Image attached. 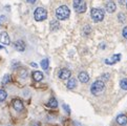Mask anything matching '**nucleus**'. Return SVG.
Returning <instances> with one entry per match:
<instances>
[{"label": "nucleus", "instance_id": "20", "mask_svg": "<svg viewBox=\"0 0 127 126\" xmlns=\"http://www.w3.org/2000/svg\"><path fill=\"white\" fill-rule=\"evenodd\" d=\"M120 87L124 91H127V79H122L120 82Z\"/></svg>", "mask_w": 127, "mask_h": 126}, {"label": "nucleus", "instance_id": "1", "mask_svg": "<svg viewBox=\"0 0 127 126\" xmlns=\"http://www.w3.org/2000/svg\"><path fill=\"white\" fill-rule=\"evenodd\" d=\"M69 16H70V11L68 6L61 5L56 10V17L59 20H66L69 18Z\"/></svg>", "mask_w": 127, "mask_h": 126}, {"label": "nucleus", "instance_id": "9", "mask_svg": "<svg viewBox=\"0 0 127 126\" xmlns=\"http://www.w3.org/2000/svg\"><path fill=\"white\" fill-rule=\"evenodd\" d=\"M13 107H14V109L17 111H21L24 108L23 103H22V101H20L19 99H15V100L13 101Z\"/></svg>", "mask_w": 127, "mask_h": 126}, {"label": "nucleus", "instance_id": "21", "mask_svg": "<svg viewBox=\"0 0 127 126\" xmlns=\"http://www.w3.org/2000/svg\"><path fill=\"white\" fill-rule=\"evenodd\" d=\"M10 81H11V77H10V75H5V76L3 77V79H2V84L5 85V84H7L8 82H10Z\"/></svg>", "mask_w": 127, "mask_h": 126}, {"label": "nucleus", "instance_id": "22", "mask_svg": "<svg viewBox=\"0 0 127 126\" xmlns=\"http://www.w3.org/2000/svg\"><path fill=\"white\" fill-rule=\"evenodd\" d=\"M90 32H92V29H90L89 25H85L84 26V35H89Z\"/></svg>", "mask_w": 127, "mask_h": 126}, {"label": "nucleus", "instance_id": "24", "mask_svg": "<svg viewBox=\"0 0 127 126\" xmlns=\"http://www.w3.org/2000/svg\"><path fill=\"white\" fill-rule=\"evenodd\" d=\"M118 18H119V21L122 22V23H123V22L125 21V15L123 14V13H121V14L118 15Z\"/></svg>", "mask_w": 127, "mask_h": 126}, {"label": "nucleus", "instance_id": "5", "mask_svg": "<svg viewBox=\"0 0 127 126\" xmlns=\"http://www.w3.org/2000/svg\"><path fill=\"white\" fill-rule=\"evenodd\" d=\"M74 8L78 13L82 14V13H84L86 11V8H87L86 2L84 0H74Z\"/></svg>", "mask_w": 127, "mask_h": 126}, {"label": "nucleus", "instance_id": "26", "mask_svg": "<svg viewBox=\"0 0 127 126\" xmlns=\"http://www.w3.org/2000/svg\"><path fill=\"white\" fill-rule=\"evenodd\" d=\"M63 108L65 109V111L67 112V114H70V108H69V106H68V105H66V104H63Z\"/></svg>", "mask_w": 127, "mask_h": 126}, {"label": "nucleus", "instance_id": "11", "mask_svg": "<svg viewBox=\"0 0 127 126\" xmlns=\"http://www.w3.org/2000/svg\"><path fill=\"white\" fill-rule=\"evenodd\" d=\"M117 10V5H116V3L112 1V0H108V2L106 3V11L108 13H115Z\"/></svg>", "mask_w": 127, "mask_h": 126}, {"label": "nucleus", "instance_id": "6", "mask_svg": "<svg viewBox=\"0 0 127 126\" xmlns=\"http://www.w3.org/2000/svg\"><path fill=\"white\" fill-rule=\"evenodd\" d=\"M0 42L4 45H10L11 44V39H10V36L7 35L6 32H2L0 33Z\"/></svg>", "mask_w": 127, "mask_h": 126}, {"label": "nucleus", "instance_id": "25", "mask_svg": "<svg viewBox=\"0 0 127 126\" xmlns=\"http://www.w3.org/2000/svg\"><path fill=\"white\" fill-rule=\"evenodd\" d=\"M122 34H123V37L125 39H127V26H125V28L123 29V31H122Z\"/></svg>", "mask_w": 127, "mask_h": 126}, {"label": "nucleus", "instance_id": "17", "mask_svg": "<svg viewBox=\"0 0 127 126\" xmlns=\"http://www.w3.org/2000/svg\"><path fill=\"white\" fill-rule=\"evenodd\" d=\"M60 28V23H59L58 20H53L51 21V30L52 31H57Z\"/></svg>", "mask_w": 127, "mask_h": 126}, {"label": "nucleus", "instance_id": "4", "mask_svg": "<svg viewBox=\"0 0 127 126\" xmlns=\"http://www.w3.org/2000/svg\"><path fill=\"white\" fill-rule=\"evenodd\" d=\"M34 18L36 21H43L47 18V11L43 7H37L34 12Z\"/></svg>", "mask_w": 127, "mask_h": 126}, {"label": "nucleus", "instance_id": "30", "mask_svg": "<svg viewBox=\"0 0 127 126\" xmlns=\"http://www.w3.org/2000/svg\"><path fill=\"white\" fill-rule=\"evenodd\" d=\"M125 3V0H120V4H124Z\"/></svg>", "mask_w": 127, "mask_h": 126}, {"label": "nucleus", "instance_id": "2", "mask_svg": "<svg viewBox=\"0 0 127 126\" xmlns=\"http://www.w3.org/2000/svg\"><path fill=\"white\" fill-rule=\"evenodd\" d=\"M104 89H105V84L102 80H97L96 82H94L92 84V86H90V92H92L93 94L95 96H99V94H101Z\"/></svg>", "mask_w": 127, "mask_h": 126}, {"label": "nucleus", "instance_id": "7", "mask_svg": "<svg viewBox=\"0 0 127 126\" xmlns=\"http://www.w3.org/2000/svg\"><path fill=\"white\" fill-rule=\"evenodd\" d=\"M121 54H116V55H112L109 59H106L105 60V63L108 65H112V64H115V63L117 62H119L121 60Z\"/></svg>", "mask_w": 127, "mask_h": 126}, {"label": "nucleus", "instance_id": "31", "mask_svg": "<svg viewBox=\"0 0 127 126\" xmlns=\"http://www.w3.org/2000/svg\"><path fill=\"white\" fill-rule=\"evenodd\" d=\"M34 126H39V124H37V123H35V124H34Z\"/></svg>", "mask_w": 127, "mask_h": 126}, {"label": "nucleus", "instance_id": "18", "mask_svg": "<svg viewBox=\"0 0 127 126\" xmlns=\"http://www.w3.org/2000/svg\"><path fill=\"white\" fill-rule=\"evenodd\" d=\"M7 97V93L4 89H0V102H3Z\"/></svg>", "mask_w": 127, "mask_h": 126}, {"label": "nucleus", "instance_id": "13", "mask_svg": "<svg viewBox=\"0 0 127 126\" xmlns=\"http://www.w3.org/2000/svg\"><path fill=\"white\" fill-rule=\"evenodd\" d=\"M117 123L119 124V125H126L127 124V116L126 115H119L118 116V118H117Z\"/></svg>", "mask_w": 127, "mask_h": 126}, {"label": "nucleus", "instance_id": "16", "mask_svg": "<svg viewBox=\"0 0 127 126\" xmlns=\"http://www.w3.org/2000/svg\"><path fill=\"white\" fill-rule=\"evenodd\" d=\"M47 106H48V107H51V108H56V107L58 106V101L56 100L55 98H52L51 100L48 101Z\"/></svg>", "mask_w": 127, "mask_h": 126}, {"label": "nucleus", "instance_id": "15", "mask_svg": "<svg viewBox=\"0 0 127 126\" xmlns=\"http://www.w3.org/2000/svg\"><path fill=\"white\" fill-rule=\"evenodd\" d=\"M77 86V81L74 78H69L68 82H67V88L68 89H74Z\"/></svg>", "mask_w": 127, "mask_h": 126}, {"label": "nucleus", "instance_id": "19", "mask_svg": "<svg viewBox=\"0 0 127 126\" xmlns=\"http://www.w3.org/2000/svg\"><path fill=\"white\" fill-rule=\"evenodd\" d=\"M48 66H49V61L48 59H43L41 61V67L43 69H48Z\"/></svg>", "mask_w": 127, "mask_h": 126}, {"label": "nucleus", "instance_id": "14", "mask_svg": "<svg viewBox=\"0 0 127 126\" xmlns=\"http://www.w3.org/2000/svg\"><path fill=\"white\" fill-rule=\"evenodd\" d=\"M33 79L35 81H37V82H40L42 79H43V74L41 73V71H39V70H36L33 73Z\"/></svg>", "mask_w": 127, "mask_h": 126}, {"label": "nucleus", "instance_id": "23", "mask_svg": "<svg viewBox=\"0 0 127 126\" xmlns=\"http://www.w3.org/2000/svg\"><path fill=\"white\" fill-rule=\"evenodd\" d=\"M26 76H28V71H26L25 69H21V70H20V77L23 78V79H25Z\"/></svg>", "mask_w": 127, "mask_h": 126}, {"label": "nucleus", "instance_id": "10", "mask_svg": "<svg viewBox=\"0 0 127 126\" xmlns=\"http://www.w3.org/2000/svg\"><path fill=\"white\" fill-rule=\"evenodd\" d=\"M14 47H15L16 51H18V52H24L25 43L22 41V40H17V41L14 43Z\"/></svg>", "mask_w": 127, "mask_h": 126}, {"label": "nucleus", "instance_id": "29", "mask_svg": "<svg viewBox=\"0 0 127 126\" xmlns=\"http://www.w3.org/2000/svg\"><path fill=\"white\" fill-rule=\"evenodd\" d=\"M31 65H32V66H34V67H38V65L36 64V63H31Z\"/></svg>", "mask_w": 127, "mask_h": 126}, {"label": "nucleus", "instance_id": "32", "mask_svg": "<svg viewBox=\"0 0 127 126\" xmlns=\"http://www.w3.org/2000/svg\"><path fill=\"white\" fill-rule=\"evenodd\" d=\"M126 7H127V1H126Z\"/></svg>", "mask_w": 127, "mask_h": 126}, {"label": "nucleus", "instance_id": "28", "mask_svg": "<svg viewBox=\"0 0 127 126\" xmlns=\"http://www.w3.org/2000/svg\"><path fill=\"white\" fill-rule=\"evenodd\" d=\"M26 1H28L29 3H32V4H33V3L36 2V0H26Z\"/></svg>", "mask_w": 127, "mask_h": 126}, {"label": "nucleus", "instance_id": "8", "mask_svg": "<svg viewBox=\"0 0 127 126\" xmlns=\"http://www.w3.org/2000/svg\"><path fill=\"white\" fill-rule=\"evenodd\" d=\"M71 76V71L67 68H62L60 71H59V78L61 80H66V79H69Z\"/></svg>", "mask_w": 127, "mask_h": 126}, {"label": "nucleus", "instance_id": "12", "mask_svg": "<svg viewBox=\"0 0 127 126\" xmlns=\"http://www.w3.org/2000/svg\"><path fill=\"white\" fill-rule=\"evenodd\" d=\"M78 78H79V81L81 83H87L89 81V76L86 71H81L78 76Z\"/></svg>", "mask_w": 127, "mask_h": 126}, {"label": "nucleus", "instance_id": "3", "mask_svg": "<svg viewBox=\"0 0 127 126\" xmlns=\"http://www.w3.org/2000/svg\"><path fill=\"white\" fill-rule=\"evenodd\" d=\"M90 16H92V19L95 22H101L104 19L105 13L101 8H93L92 12H90Z\"/></svg>", "mask_w": 127, "mask_h": 126}, {"label": "nucleus", "instance_id": "27", "mask_svg": "<svg viewBox=\"0 0 127 126\" xmlns=\"http://www.w3.org/2000/svg\"><path fill=\"white\" fill-rule=\"evenodd\" d=\"M5 21V16H0V28H1V25L3 24V22Z\"/></svg>", "mask_w": 127, "mask_h": 126}]
</instances>
